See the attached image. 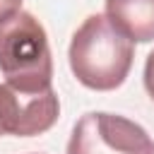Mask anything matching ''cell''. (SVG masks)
Instances as JSON below:
<instances>
[{"mask_svg": "<svg viewBox=\"0 0 154 154\" xmlns=\"http://www.w3.org/2000/svg\"><path fill=\"white\" fill-rule=\"evenodd\" d=\"M22 10V0H0V22Z\"/></svg>", "mask_w": 154, "mask_h": 154, "instance_id": "52a82bcc", "label": "cell"}, {"mask_svg": "<svg viewBox=\"0 0 154 154\" xmlns=\"http://www.w3.org/2000/svg\"><path fill=\"white\" fill-rule=\"evenodd\" d=\"M135 58V43L120 34L106 14H89L72 34L67 60L79 84L94 91L118 89Z\"/></svg>", "mask_w": 154, "mask_h": 154, "instance_id": "6da1fadb", "label": "cell"}, {"mask_svg": "<svg viewBox=\"0 0 154 154\" xmlns=\"http://www.w3.org/2000/svg\"><path fill=\"white\" fill-rule=\"evenodd\" d=\"M106 17L132 43L154 41V0H106Z\"/></svg>", "mask_w": 154, "mask_h": 154, "instance_id": "5b68a950", "label": "cell"}, {"mask_svg": "<svg viewBox=\"0 0 154 154\" xmlns=\"http://www.w3.org/2000/svg\"><path fill=\"white\" fill-rule=\"evenodd\" d=\"M144 89H147V94L152 96V101H154V51L147 55V60H144Z\"/></svg>", "mask_w": 154, "mask_h": 154, "instance_id": "8992f818", "label": "cell"}, {"mask_svg": "<svg viewBox=\"0 0 154 154\" xmlns=\"http://www.w3.org/2000/svg\"><path fill=\"white\" fill-rule=\"evenodd\" d=\"M60 116L58 94L51 89L26 94L7 82L0 84V137H34L55 125Z\"/></svg>", "mask_w": 154, "mask_h": 154, "instance_id": "277c9868", "label": "cell"}, {"mask_svg": "<svg viewBox=\"0 0 154 154\" xmlns=\"http://www.w3.org/2000/svg\"><path fill=\"white\" fill-rule=\"evenodd\" d=\"M65 154H154V140L125 116L89 111L75 123Z\"/></svg>", "mask_w": 154, "mask_h": 154, "instance_id": "3957f363", "label": "cell"}, {"mask_svg": "<svg viewBox=\"0 0 154 154\" xmlns=\"http://www.w3.org/2000/svg\"><path fill=\"white\" fill-rule=\"evenodd\" d=\"M0 72L19 91L51 89L53 58L43 24L31 12H14L0 22Z\"/></svg>", "mask_w": 154, "mask_h": 154, "instance_id": "7a4b0ae2", "label": "cell"}]
</instances>
